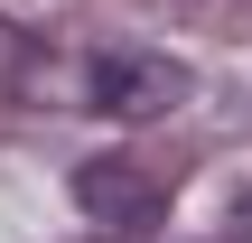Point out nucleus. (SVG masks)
<instances>
[{
	"label": "nucleus",
	"mask_w": 252,
	"mask_h": 243,
	"mask_svg": "<svg viewBox=\"0 0 252 243\" xmlns=\"http://www.w3.org/2000/svg\"><path fill=\"white\" fill-rule=\"evenodd\" d=\"M84 103L112 112V122H159V112L187 103V66L159 56V47H103L84 66Z\"/></svg>",
	"instance_id": "1"
},
{
	"label": "nucleus",
	"mask_w": 252,
	"mask_h": 243,
	"mask_svg": "<svg viewBox=\"0 0 252 243\" xmlns=\"http://www.w3.org/2000/svg\"><path fill=\"white\" fill-rule=\"evenodd\" d=\"M75 206H84L112 243L159 234V225H168V187L140 178V159H84V169H75Z\"/></svg>",
	"instance_id": "2"
},
{
	"label": "nucleus",
	"mask_w": 252,
	"mask_h": 243,
	"mask_svg": "<svg viewBox=\"0 0 252 243\" xmlns=\"http://www.w3.org/2000/svg\"><path fill=\"white\" fill-rule=\"evenodd\" d=\"M234 234H252V187H243V197H234Z\"/></svg>",
	"instance_id": "3"
}]
</instances>
